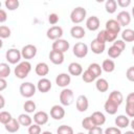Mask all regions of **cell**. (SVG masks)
Instances as JSON below:
<instances>
[{
    "label": "cell",
    "instance_id": "1",
    "mask_svg": "<svg viewBox=\"0 0 134 134\" xmlns=\"http://www.w3.org/2000/svg\"><path fill=\"white\" fill-rule=\"evenodd\" d=\"M30 71H31V64L29 63V61L20 62L19 64H17V66L14 69L15 76L17 79H20V80H23V79L27 77Z\"/></svg>",
    "mask_w": 134,
    "mask_h": 134
},
{
    "label": "cell",
    "instance_id": "2",
    "mask_svg": "<svg viewBox=\"0 0 134 134\" xmlns=\"http://www.w3.org/2000/svg\"><path fill=\"white\" fill-rule=\"evenodd\" d=\"M19 91H20V94L25 97V98H30L32 97L35 94H36V91H37V87L30 83V82H25V83H22L19 87Z\"/></svg>",
    "mask_w": 134,
    "mask_h": 134
},
{
    "label": "cell",
    "instance_id": "3",
    "mask_svg": "<svg viewBox=\"0 0 134 134\" xmlns=\"http://www.w3.org/2000/svg\"><path fill=\"white\" fill-rule=\"evenodd\" d=\"M86 15H87L86 9L82 6H77L73 8L72 12L70 13V20L72 23L79 24V23H82L86 19Z\"/></svg>",
    "mask_w": 134,
    "mask_h": 134
},
{
    "label": "cell",
    "instance_id": "4",
    "mask_svg": "<svg viewBox=\"0 0 134 134\" xmlns=\"http://www.w3.org/2000/svg\"><path fill=\"white\" fill-rule=\"evenodd\" d=\"M74 100L73 91L69 88H64L60 92V103L62 106H70Z\"/></svg>",
    "mask_w": 134,
    "mask_h": 134
},
{
    "label": "cell",
    "instance_id": "5",
    "mask_svg": "<svg viewBox=\"0 0 134 134\" xmlns=\"http://www.w3.org/2000/svg\"><path fill=\"white\" fill-rule=\"evenodd\" d=\"M5 58H6V61L9 64H14V65L19 64L20 60L22 58L21 50H19L17 48H9L5 53Z\"/></svg>",
    "mask_w": 134,
    "mask_h": 134
},
{
    "label": "cell",
    "instance_id": "6",
    "mask_svg": "<svg viewBox=\"0 0 134 134\" xmlns=\"http://www.w3.org/2000/svg\"><path fill=\"white\" fill-rule=\"evenodd\" d=\"M37 52H38L37 47L32 44H27V45L23 46L21 49L22 58L25 59V61H29V60L34 59L37 55Z\"/></svg>",
    "mask_w": 134,
    "mask_h": 134
},
{
    "label": "cell",
    "instance_id": "7",
    "mask_svg": "<svg viewBox=\"0 0 134 134\" xmlns=\"http://www.w3.org/2000/svg\"><path fill=\"white\" fill-rule=\"evenodd\" d=\"M46 36L49 40H52V41H55V40H59V39H62V36H63V28L59 25H54V26H51L47 29L46 31Z\"/></svg>",
    "mask_w": 134,
    "mask_h": 134
},
{
    "label": "cell",
    "instance_id": "8",
    "mask_svg": "<svg viewBox=\"0 0 134 134\" xmlns=\"http://www.w3.org/2000/svg\"><path fill=\"white\" fill-rule=\"evenodd\" d=\"M72 52L76 58H80V59L85 58L88 53V46L83 42H77L72 47Z\"/></svg>",
    "mask_w": 134,
    "mask_h": 134
},
{
    "label": "cell",
    "instance_id": "9",
    "mask_svg": "<svg viewBox=\"0 0 134 134\" xmlns=\"http://www.w3.org/2000/svg\"><path fill=\"white\" fill-rule=\"evenodd\" d=\"M70 47V44L67 40H64V39H59V40H55L53 41L52 45H51V48L52 50H57V51H60V52H63L65 53Z\"/></svg>",
    "mask_w": 134,
    "mask_h": 134
},
{
    "label": "cell",
    "instance_id": "10",
    "mask_svg": "<svg viewBox=\"0 0 134 134\" xmlns=\"http://www.w3.org/2000/svg\"><path fill=\"white\" fill-rule=\"evenodd\" d=\"M65 116V109L61 105H53L50 109V117L54 120H61Z\"/></svg>",
    "mask_w": 134,
    "mask_h": 134
},
{
    "label": "cell",
    "instance_id": "11",
    "mask_svg": "<svg viewBox=\"0 0 134 134\" xmlns=\"http://www.w3.org/2000/svg\"><path fill=\"white\" fill-rule=\"evenodd\" d=\"M71 83V76L68 73H59L55 77V84L57 86L61 87V88H67V86Z\"/></svg>",
    "mask_w": 134,
    "mask_h": 134
},
{
    "label": "cell",
    "instance_id": "12",
    "mask_svg": "<svg viewBox=\"0 0 134 134\" xmlns=\"http://www.w3.org/2000/svg\"><path fill=\"white\" fill-rule=\"evenodd\" d=\"M75 107H76V110L79 112H85L87 111L88 107H89V100L87 98L86 95L84 94H81L77 96L76 100H75Z\"/></svg>",
    "mask_w": 134,
    "mask_h": 134
},
{
    "label": "cell",
    "instance_id": "13",
    "mask_svg": "<svg viewBox=\"0 0 134 134\" xmlns=\"http://www.w3.org/2000/svg\"><path fill=\"white\" fill-rule=\"evenodd\" d=\"M131 19H132V16L127 10H121L116 16V21L120 24V26H127V25H129L130 22H131Z\"/></svg>",
    "mask_w": 134,
    "mask_h": 134
},
{
    "label": "cell",
    "instance_id": "14",
    "mask_svg": "<svg viewBox=\"0 0 134 134\" xmlns=\"http://www.w3.org/2000/svg\"><path fill=\"white\" fill-rule=\"evenodd\" d=\"M51 82L50 80H48L47 77H41L39 81H38V84H37V89L42 92V93H46L48 92L50 89H51Z\"/></svg>",
    "mask_w": 134,
    "mask_h": 134
},
{
    "label": "cell",
    "instance_id": "15",
    "mask_svg": "<svg viewBox=\"0 0 134 134\" xmlns=\"http://www.w3.org/2000/svg\"><path fill=\"white\" fill-rule=\"evenodd\" d=\"M100 26V21L98 19V17L96 16H91L86 20V27L90 30V31H95L99 28Z\"/></svg>",
    "mask_w": 134,
    "mask_h": 134
},
{
    "label": "cell",
    "instance_id": "16",
    "mask_svg": "<svg viewBox=\"0 0 134 134\" xmlns=\"http://www.w3.org/2000/svg\"><path fill=\"white\" fill-rule=\"evenodd\" d=\"M48 119H49V115L45 111H38L34 114V121L39 126H43L47 124Z\"/></svg>",
    "mask_w": 134,
    "mask_h": 134
},
{
    "label": "cell",
    "instance_id": "17",
    "mask_svg": "<svg viewBox=\"0 0 134 134\" xmlns=\"http://www.w3.org/2000/svg\"><path fill=\"white\" fill-rule=\"evenodd\" d=\"M49 60L54 65H61L64 62V60H65L64 53L60 52V51H57V50H50V52H49Z\"/></svg>",
    "mask_w": 134,
    "mask_h": 134
},
{
    "label": "cell",
    "instance_id": "18",
    "mask_svg": "<svg viewBox=\"0 0 134 134\" xmlns=\"http://www.w3.org/2000/svg\"><path fill=\"white\" fill-rule=\"evenodd\" d=\"M68 72L70 75H74V76H79L83 74V67L80 63L77 62H72L69 64L68 66Z\"/></svg>",
    "mask_w": 134,
    "mask_h": 134
},
{
    "label": "cell",
    "instance_id": "19",
    "mask_svg": "<svg viewBox=\"0 0 134 134\" xmlns=\"http://www.w3.org/2000/svg\"><path fill=\"white\" fill-rule=\"evenodd\" d=\"M90 48H91L93 53L102 54L105 51V49H106V44L102 43V42H98L96 39H94V40H92V42L90 44Z\"/></svg>",
    "mask_w": 134,
    "mask_h": 134
},
{
    "label": "cell",
    "instance_id": "20",
    "mask_svg": "<svg viewBox=\"0 0 134 134\" xmlns=\"http://www.w3.org/2000/svg\"><path fill=\"white\" fill-rule=\"evenodd\" d=\"M35 72L37 73V75H39L41 77H45V75H47L49 72V66L45 62H40L36 65Z\"/></svg>",
    "mask_w": 134,
    "mask_h": 134
},
{
    "label": "cell",
    "instance_id": "21",
    "mask_svg": "<svg viewBox=\"0 0 134 134\" xmlns=\"http://www.w3.org/2000/svg\"><path fill=\"white\" fill-rule=\"evenodd\" d=\"M107 30H110V31H113L115 34H119L120 32V29H121V26L120 24L116 21V19H110L106 22V28Z\"/></svg>",
    "mask_w": 134,
    "mask_h": 134
},
{
    "label": "cell",
    "instance_id": "22",
    "mask_svg": "<svg viewBox=\"0 0 134 134\" xmlns=\"http://www.w3.org/2000/svg\"><path fill=\"white\" fill-rule=\"evenodd\" d=\"M90 116H91V118H92V120H93V122H94L95 126L100 127V126H103L106 122V116L100 111H95Z\"/></svg>",
    "mask_w": 134,
    "mask_h": 134
},
{
    "label": "cell",
    "instance_id": "23",
    "mask_svg": "<svg viewBox=\"0 0 134 134\" xmlns=\"http://www.w3.org/2000/svg\"><path fill=\"white\" fill-rule=\"evenodd\" d=\"M118 105L117 104H115L114 102H112L111 99H107L106 102H105V104H104V109H105V111L108 113V114H110V115H114L116 112H117V110H118Z\"/></svg>",
    "mask_w": 134,
    "mask_h": 134
},
{
    "label": "cell",
    "instance_id": "24",
    "mask_svg": "<svg viewBox=\"0 0 134 134\" xmlns=\"http://www.w3.org/2000/svg\"><path fill=\"white\" fill-rule=\"evenodd\" d=\"M114 122H115V126L117 128L124 129V128H127V127L130 126V118L127 115H118L115 118Z\"/></svg>",
    "mask_w": 134,
    "mask_h": 134
},
{
    "label": "cell",
    "instance_id": "25",
    "mask_svg": "<svg viewBox=\"0 0 134 134\" xmlns=\"http://www.w3.org/2000/svg\"><path fill=\"white\" fill-rule=\"evenodd\" d=\"M70 35H71V37L74 38V39H82V38L85 37L86 31H85L84 27H82V26H80V25H74V26H72L71 29H70Z\"/></svg>",
    "mask_w": 134,
    "mask_h": 134
},
{
    "label": "cell",
    "instance_id": "26",
    "mask_svg": "<svg viewBox=\"0 0 134 134\" xmlns=\"http://www.w3.org/2000/svg\"><path fill=\"white\" fill-rule=\"evenodd\" d=\"M20 127H21V125H20L18 118H13L8 124L4 125L5 130H6L7 132H9V133H16L17 131H19Z\"/></svg>",
    "mask_w": 134,
    "mask_h": 134
},
{
    "label": "cell",
    "instance_id": "27",
    "mask_svg": "<svg viewBox=\"0 0 134 134\" xmlns=\"http://www.w3.org/2000/svg\"><path fill=\"white\" fill-rule=\"evenodd\" d=\"M95 88L99 92H107L108 89H109V83H108V81L106 79L99 77L95 82Z\"/></svg>",
    "mask_w": 134,
    "mask_h": 134
},
{
    "label": "cell",
    "instance_id": "28",
    "mask_svg": "<svg viewBox=\"0 0 134 134\" xmlns=\"http://www.w3.org/2000/svg\"><path fill=\"white\" fill-rule=\"evenodd\" d=\"M109 99H111L112 102H114L115 104H117L118 106L121 105V103L124 102V95L120 91L118 90H113L110 94H109Z\"/></svg>",
    "mask_w": 134,
    "mask_h": 134
},
{
    "label": "cell",
    "instance_id": "29",
    "mask_svg": "<svg viewBox=\"0 0 134 134\" xmlns=\"http://www.w3.org/2000/svg\"><path fill=\"white\" fill-rule=\"evenodd\" d=\"M102 69L105 71V72H113L114 69H115V63L113 60L111 59H106L103 61V64H102Z\"/></svg>",
    "mask_w": 134,
    "mask_h": 134
},
{
    "label": "cell",
    "instance_id": "30",
    "mask_svg": "<svg viewBox=\"0 0 134 134\" xmlns=\"http://www.w3.org/2000/svg\"><path fill=\"white\" fill-rule=\"evenodd\" d=\"M18 120L21 126L23 127H29L32 125V118L28 115V113H22L18 116Z\"/></svg>",
    "mask_w": 134,
    "mask_h": 134
},
{
    "label": "cell",
    "instance_id": "31",
    "mask_svg": "<svg viewBox=\"0 0 134 134\" xmlns=\"http://www.w3.org/2000/svg\"><path fill=\"white\" fill-rule=\"evenodd\" d=\"M121 40L124 42H134V29L126 28L121 32Z\"/></svg>",
    "mask_w": 134,
    "mask_h": 134
},
{
    "label": "cell",
    "instance_id": "32",
    "mask_svg": "<svg viewBox=\"0 0 134 134\" xmlns=\"http://www.w3.org/2000/svg\"><path fill=\"white\" fill-rule=\"evenodd\" d=\"M105 8L106 12L109 14H114L117 9V2L116 0H107L105 2Z\"/></svg>",
    "mask_w": 134,
    "mask_h": 134
},
{
    "label": "cell",
    "instance_id": "33",
    "mask_svg": "<svg viewBox=\"0 0 134 134\" xmlns=\"http://www.w3.org/2000/svg\"><path fill=\"white\" fill-rule=\"evenodd\" d=\"M10 74V67L7 63L0 64V79H6Z\"/></svg>",
    "mask_w": 134,
    "mask_h": 134
},
{
    "label": "cell",
    "instance_id": "34",
    "mask_svg": "<svg viewBox=\"0 0 134 134\" xmlns=\"http://www.w3.org/2000/svg\"><path fill=\"white\" fill-rule=\"evenodd\" d=\"M23 109H24V111L26 112V113H34L35 111H36V109H37V105H36V103L34 102V100H31V99H28V100H26L25 103H24V105H23Z\"/></svg>",
    "mask_w": 134,
    "mask_h": 134
},
{
    "label": "cell",
    "instance_id": "35",
    "mask_svg": "<svg viewBox=\"0 0 134 134\" xmlns=\"http://www.w3.org/2000/svg\"><path fill=\"white\" fill-rule=\"evenodd\" d=\"M87 69H89L96 77H98L102 74V71H103L102 66L99 64H97V63H91V64H89V66H88Z\"/></svg>",
    "mask_w": 134,
    "mask_h": 134
},
{
    "label": "cell",
    "instance_id": "36",
    "mask_svg": "<svg viewBox=\"0 0 134 134\" xmlns=\"http://www.w3.org/2000/svg\"><path fill=\"white\" fill-rule=\"evenodd\" d=\"M82 79H83V81H84L85 83H92V82L95 81L97 77H96L89 69H86V70L83 72V74H82Z\"/></svg>",
    "mask_w": 134,
    "mask_h": 134
},
{
    "label": "cell",
    "instance_id": "37",
    "mask_svg": "<svg viewBox=\"0 0 134 134\" xmlns=\"http://www.w3.org/2000/svg\"><path fill=\"white\" fill-rule=\"evenodd\" d=\"M13 118H14V117L12 116V114H10L9 112H7V111H1V112H0V122H1L2 125L8 124Z\"/></svg>",
    "mask_w": 134,
    "mask_h": 134
},
{
    "label": "cell",
    "instance_id": "38",
    "mask_svg": "<svg viewBox=\"0 0 134 134\" xmlns=\"http://www.w3.org/2000/svg\"><path fill=\"white\" fill-rule=\"evenodd\" d=\"M82 127H83L85 130H87V131H89V130H91L93 127H95V125H94V122H93L91 116H87V117H85V118L82 120Z\"/></svg>",
    "mask_w": 134,
    "mask_h": 134
},
{
    "label": "cell",
    "instance_id": "39",
    "mask_svg": "<svg viewBox=\"0 0 134 134\" xmlns=\"http://www.w3.org/2000/svg\"><path fill=\"white\" fill-rule=\"evenodd\" d=\"M121 50L120 49H118L117 47H115L114 45H112V46H110L109 47V49H108V55L111 58V59H116V58H118L120 54H121Z\"/></svg>",
    "mask_w": 134,
    "mask_h": 134
},
{
    "label": "cell",
    "instance_id": "40",
    "mask_svg": "<svg viewBox=\"0 0 134 134\" xmlns=\"http://www.w3.org/2000/svg\"><path fill=\"white\" fill-rule=\"evenodd\" d=\"M57 134H74V132L70 126L62 125L59 126V128L57 129Z\"/></svg>",
    "mask_w": 134,
    "mask_h": 134
},
{
    "label": "cell",
    "instance_id": "41",
    "mask_svg": "<svg viewBox=\"0 0 134 134\" xmlns=\"http://www.w3.org/2000/svg\"><path fill=\"white\" fill-rule=\"evenodd\" d=\"M4 5L8 10H15L19 7L20 2L18 0H6L4 2Z\"/></svg>",
    "mask_w": 134,
    "mask_h": 134
},
{
    "label": "cell",
    "instance_id": "42",
    "mask_svg": "<svg viewBox=\"0 0 134 134\" xmlns=\"http://www.w3.org/2000/svg\"><path fill=\"white\" fill-rule=\"evenodd\" d=\"M10 28L8 26H5V25H1L0 26V38L1 39H6V38H9L10 37Z\"/></svg>",
    "mask_w": 134,
    "mask_h": 134
},
{
    "label": "cell",
    "instance_id": "43",
    "mask_svg": "<svg viewBox=\"0 0 134 134\" xmlns=\"http://www.w3.org/2000/svg\"><path fill=\"white\" fill-rule=\"evenodd\" d=\"M28 134H41V126L32 124L28 127Z\"/></svg>",
    "mask_w": 134,
    "mask_h": 134
},
{
    "label": "cell",
    "instance_id": "44",
    "mask_svg": "<svg viewBox=\"0 0 134 134\" xmlns=\"http://www.w3.org/2000/svg\"><path fill=\"white\" fill-rule=\"evenodd\" d=\"M105 32H106V41L107 42H114L116 40L117 34L110 31V30H107V29H105Z\"/></svg>",
    "mask_w": 134,
    "mask_h": 134
},
{
    "label": "cell",
    "instance_id": "45",
    "mask_svg": "<svg viewBox=\"0 0 134 134\" xmlns=\"http://www.w3.org/2000/svg\"><path fill=\"white\" fill-rule=\"evenodd\" d=\"M59 15L58 14H55V13H52V14H50L49 16H48V22L51 24V25H55L58 22H59Z\"/></svg>",
    "mask_w": 134,
    "mask_h": 134
},
{
    "label": "cell",
    "instance_id": "46",
    "mask_svg": "<svg viewBox=\"0 0 134 134\" xmlns=\"http://www.w3.org/2000/svg\"><path fill=\"white\" fill-rule=\"evenodd\" d=\"M104 134H121V132L117 127H109L104 131Z\"/></svg>",
    "mask_w": 134,
    "mask_h": 134
},
{
    "label": "cell",
    "instance_id": "47",
    "mask_svg": "<svg viewBox=\"0 0 134 134\" xmlns=\"http://www.w3.org/2000/svg\"><path fill=\"white\" fill-rule=\"evenodd\" d=\"M126 114L129 117H134V105L132 104H126Z\"/></svg>",
    "mask_w": 134,
    "mask_h": 134
},
{
    "label": "cell",
    "instance_id": "48",
    "mask_svg": "<svg viewBox=\"0 0 134 134\" xmlns=\"http://www.w3.org/2000/svg\"><path fill=\"white\" fill-rule=\"evenodd\" d=\"M126 76L130 82H134V66H131L126 71Z\"/></svg>",
    "mask_w": 134,
    "mask_h": 134
},
{
    "label": "cell",
    "instance_id": "49",
    "mask_svg": "<svg viewBox=\"0 0 134 134\" xmlns=\"http://www.w3.org/2000/svg\"><path fill=\"white\" fill-rule=\"evenodd\" d=\"M112 45H114L115 47H117V48L120 49L121 51H124L125 48H126V42H124L122 40H115Z\"/></svg>",
    "mask_w": 134,
    "mask_h": 134
},
{
    "label": "cell",
    "instance_id": "50",
    "mask_svg": "<svg viewBox=\"0 0 134 134\" xmlns=\"http://www.w3.org/2000/svg\"><path fill=\"white\" fill-rule=\"evenodd\" d=\"M98 42H102V43H105L106 44V32H105V29H103V30H100L98 34H97V36H96V38H95Z\"/></svg>",
    "mask_w": 134,
    "mask_h": 134
},
{
    "label": "cell",
    "instance_id": "51",
    "mask_svg": "<svg viewBox=\"0 0 134 134\" xmlns=\"http://www.w3.org/2000/svg\"><path fill=\"white\" fill-rule=\"evenodd\" d=\"M88 134H104V130L102 129V127L95 126L91 130L88 131Z\"/></svg>",
    "mask_w": 134,
    "mask_h": 134
},
{
    "label": "cell",
    "instance_id": "52",
    "mask_svg": "<svg viewBox=\"0 0 134 134\" xmlns=\"http://www.w3.org/2000/svg\"><path fill=\"white\" fill-rule=\"evenodd\" d=\"M117 5L121 8H126L131 4V0H117Z\"/></svg>",
    "mask_w": 134,
    "mask_h": 134
},
{
    "label": "cell",
    "instance_id": "53",
    "mask_svg": "<svg viewBox=\"0 0 134 134\" xmlns=\"http://www.w3.org/2000/svg\"><path fill=\"white\" fill-rule=\"evenodd\" d=\"M126 104H132L134 105V92H131L126 97Z\"/></svg>",
    "mask_w": 134,
    "mask_h": 134
},
{
    "label": "cell",
    "instance_id": "54",
    "mask_svg": "<svg viewBox=\"0 0 134 134\" xmlns=\"http://www.w3.org/2000/svg\"><path fill=\"white\" fill-rule=\"evenodd\" d=\"M7 19V14L4 9H0V23H4Z\"/></svg>",
    "mask_w": 134,
    "mask_h": 134
},
{
    "label": "cell",
    "instance_id": "55",
    "mask_svg": "<svg viewBox=\"0 0 134 134\" xmlns=\"http://www.w3.org/2000/svg\"><path fill=\"white\" fill-rule=\"evenodd\" d=\"M7 87V82L5 79H0V91H3Z\"/></svg>",
    "mask_w": 134,
    "mask_h": 134
},
{
    "label": "cell",
    "instance_id": "56",
    "mask_svg": "<svg viewBox=\"0 0 134 134\" xmlns=\"http://www.w3.org/2000/svg\"><path fill=\"white\" fill-rule=\"evenodd\" d=\"M0 99H1V108H3L4 107V96L2 94L0 95Z\"/></svg>",
    "mask_w": 134,
    "mask_h": 134
},
{
    "label": "cell",
    "instance_id": "57",
    "mask_svg": "<svg viewBox=\"0 0 134 134\" xmlns=\"http://www.w3.org/2000/svg\"><path fill=\"white\" fill-rule=\"evenodd\" d=\"M130 127L132 128V130L134 131V119H132L131 121H130Z\"/></svg>",
    "mask_w": 134,
    "mask_h": 134
},
{
    "label": "cell",
    "instance_id": "58",
    "mask_svg": "<svg viewBox=\"0 0 134 134\" xmlns=\"http://www.w3.org/2000/svg\"><path fill=\"white\" fill-rule=\"evenodd\" d=\"M41 134H52L50 131H44V132H42Z\"/></svg>",
    "mask_w": 134,
    "mask_h": 134
},
{
    "label": "cell",
    "instance_id": "59",
    "mask_svg": "<svg viewBox=\"0 0 134 134\" xmlns=\"http://www.w3.org/2000/svg\"><path fill=\"white\" fill-rule=\"evenodd\" d=\"M124 134H134V131L132 130V131H127L126 133H124Z\"/></svg>",
    "mask_w": 134,
    "mask_h": 134
},
{
    "label": "cell",
    "instance_id": "60",
    "mask_svg": "<svg viewBox=\"0 0 134 134\" xmlns=\"http://www.w3.org/2000/svg\"><path fill=\"white\" fill-rule=\"evenodd\" d=\"M132 18L134 19V6L132 7Z\"/></svg>",
    "mask_w": 134,
    "mask_h": 134
},
{
    "label": "cell",
    "instance_id": "61",
    "mask_svg": "<svg viewBox=\"0 0 134 134\" xmlns=\"http://www.w3.org/2000/svg\"><path fill=\"white\" fill-rule=\"evenodd\" d=\"M132 54H133V55H134V45H133V46H132Z\"/></svg>",
    "mask_w": 134,
    "mask_h": 134
},
{
    "label": "cell",
    "instance_id": "62",
    "mask_svg": "<svg viewBox=\"0 0 134 134\" xmlns=\"http://www.w3.org/2000/svg\"><path fill=\"white\" fill-rule=\"evenodd\" d=\"M77 134H85V133H83V132H79Z\"/></svg>",
    "mask_w": 134,
    "mask_h": 134
}]
</instances>
